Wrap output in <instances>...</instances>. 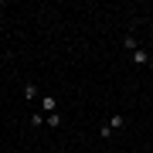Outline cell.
Wrapping results in <instances>:
<instances>
[{
	"label": "cell",
	"mask_w": 153,
	"mask_h": 153,
	"mask_svg": "<svg viewBox=\"0 0 153 153\" xmlns=\"http://www.w3.org/2000/svg\"><path fill=\"white\" fill-rule=\"evenodd\" d=\"M150 58H153V55H150L146 48H136V51H129V61H133V65H140V68H143V65L150 68Z\"/></svg>",
	"instance_id": "6da1fadb"
},
{
	"label": "cell",
	"mask_w": 153,
	"mask_h": 153,
	"mask_svg": "<svg viewBox=\"0 0 153 153\" xmlns=\"http://www.w3.org/2000/svg\"><path fill=\"white\" fill-rule=\"evenodd\" d=\"M51 112H58V99L55 95H44V116H51Z\"/></svg>",
	"instance_id": "7a4b0ae2"
},
{
	"label": "cell",
	"mask_w": 153,
	"mask_h": 153,
	"mask_svg": "<svg viewBox=\"0 0 153 153\" xmlns=\"http://www.w3.org/2000/svg\"><path fill=\"white\" fill-rule=\"evenodd\" d=\"M123 123H126V119H123V116H119V112H112V116H109V123H105V126H109V129L116 133V129H119V126H123Z\"/></svg>",
	"instance_id": "3957f363"
},
{
	"label": "cell",
	"mask_w": 153,
	"mask_h": 153,
	"mask_svg": "<svg viewBox=\"0 0 153 153\" xmlns=\"http://www.w3.org/2000/svg\"><path fill=\"white\" fill-rule=\"evenodd\" d=\"M44 126H51V129H58V126H61V116H58V112L44 116Z\"/></svg>",
	"instance_id": "277c9868"
},
{
	"label": "cell",
	"mask_w": 153,
	"mask_h": 153,
	"mask_svg": "<svg viewBox=\"0 0 153 153\" xmlns=\"http://www.w3.org/2000/svg\"><path fill=\"white\" fill-rule=\"evenodd\" d=\"M41 92H38V85H34V82H27V85H24V99H38Z\"/></svg>",
	"instance_id": "5b68a950"
},
{
	"label": "cell",
	"mask_w": 153,
	"mask_h": 153,
	"mask_svg": "<svg viewBox=\"0 0 153 153\" xmlns=\"http://www.w3.org/2000/svg\"><path fill=\"white\" fill-rule=\"evenodd\" d=\"M27 123L34 126V129H38V126H44V112H34V116H31V119H27Z\"/></svg>",
	"instance_id": "8992f818"
},
{
	"label": "cell",
	"mask_w": 153,
	"mask_h": 153,
	"mask_svg": "<svg viewBox=\"0 0 153 153\" xmlns=\"http://www.w3.org/2000/svg\"><path fill=\"white\" fill-rule=\"evenodd\" d=\"M136 48H140V41L133 38V34H126V51H136Z\"/></svg>",
	"instance_id": "52a82bcc"
},
{
	"label": "cell",
	"mask_w": 153,
	"mask_h": 153,
	"mask_svg": "<svg viewBox=\"0 0 153 153\" xmlns=\"http://www.w3.org/2000/svg\"><path fill=\"white\" fill-rule=\"evenodd\" d=\"M0 41H4V21H0Z\"/></svg>",
	"instance_id": "ba28073f"
},
{
	"label": "cell",
	"mask_w": 153,
	"mask_h": 153,
	"mask_svg": "<svg viewBox=\"0 0 153 153\" xmlns=\"http://www.w3.org/2000/svg\"><path fill=\"white\" fill-rule=\"evenodd\" d=\"M150 68H153V58H150Z\"/></svg>",
	"instance_id": "9c48e42d"
}]
</instances>
